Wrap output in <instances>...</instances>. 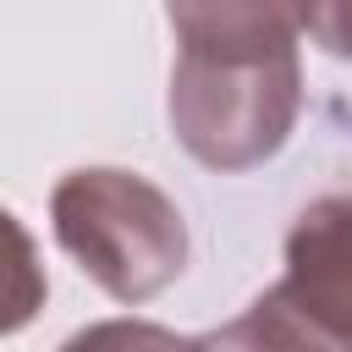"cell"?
<instances>
[{
  "instance_id": "obj_1",
  "label": "cell",
  "mask_w": 352,
  "mask_h": 352,
  "mask_svg": "<svg viewBox=\"0 0 352 352\" xmlns=\"http://www.w3.org/2000/svg\"><path fill=\"white\" fill-rule=\"evenodd\" d=\"M60 253L116 302L138 308L187 270V220L165 187L121 165H77L50 192Z\"/></svg>"
},
{
  "instance_id": "obj_2",
  "label": "cell",
  "mask_w": 352,
  "mask_h": 352,
  "mask_svg": "<svg viewBox=\"0 0 352 352\" xmlns=\"http://www.w3.org/2000/svg\"><path fill=\"white\" fill-rule=\"evenodd\" d=\"M170 132L209 170L275 160L302 110L297 55H182L170 66Z\"/></svg>"
},
{
  "instance_id": "obj_3",
  "label": "cell",
  "mask_w": 352,
  "mask_h": 352,
  "mask_svg": "<svg viewBox=\"0 0 352 352\" xmlns=\"http://www.w3.org/2000/svg\"><path fill=\"white\" fill-rule=\"evenodd\" d=\"M231 346H352V192L314 198L286 231L280 280L220 330Z\"/></svg>"
},
{
  "instance_id": "obj_4",
  "label": "cell",
  "mask_w": 352,
  "mask_h": 352,
  "mask_svg": "<svg viewBox=\"0 0 352 352\" xmlns=\"http://www.w3.org/2000/svg\"><path fill=\"white\" fill-rule=\"evenodd\" d=\"M314 0H165L182 55H297Z\"/></svg>"
},
{
  "instance_id": "obj_5",
  "label": "cell",
  "mask_w": 352,
  "mask_h": 352,
  "mask_svg": "<svg viewBox=\"0 0 352 352\" xmlns=\"http://www.w3.org/2000/svg\"><path fill=\"white\" fill-rule=\"evenodd\" d=\"M308 33L324 55L352 60V0H314L308 6Z\"/></svg>"
}]
</instances>
